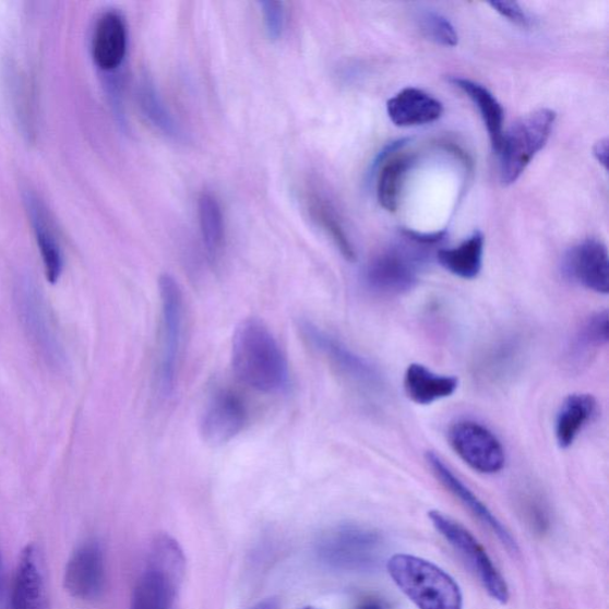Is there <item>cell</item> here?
<instances>
[{
    "instance_id": "29",
    "label": "cell",
    "mask_w": 609,
    "mask_h": 609,
    "mask_svg": "<svg viewBox=\"0 0 609 609\" xmlns=\"http://www.w3.org/2000/svg\"><path fill=\"white\" fill-rule=\"evenodd\" d=\"M420 28L433 43L445 47H455L458 35L452 22L433 11L422 13L419 20Z\"/></svg>"
},
{
    "instance_id": "34",
    "label": "cell",
    "mask_w": 609,
    "mask_h": 609,
    "mask_svg": "<svg viewBox=\"0 0 609 609\" xmlns=\"http://www.w3.org/2000/svg\"><path fill=\"white\" fill-rule=\"evenodd\" d=\"M250 609H280L279 602L274 599L263 600Z\"/></svg>"
},
{
    "instance_id": "17",
    "label": "cell",
    "mask_w": 609,
    "mask_h": 609,
    "mask_svg": "<svg viewBox=\"0 0 609 609\" xmlns=\"http://www.w3.org/2000/svg\"><path fill=\"white\" fill-rule=\"evenodd\" d=\"M10 609H49L43 554L36 545L26 546L21 553Z\"/></svg>"
},
{
    "instance_id": "12",
    "label": "cell",
    "mask_w": 609,
    "mask_h": 609,
    "mask_svg": "<svg viewBox=\"0 0 609 609\" xmlns=\"http://www.w3.org/2000/svg\"><path fill=\"white\" fill-rule=\"evenodd\" d=\"M248 422V409L241 396L229 390L218 391L207 403L202 415V439L212 446L229 443Z\"/></svg>"
},
{
    "instance_id": "3",
    "label": "cell",
    "mask_w": 609,
    "mask_h": 609,
    "mask_svg": "<svg viewBox=\"0 0 609 609\" xmlns=\"http://www.w3.org/2000/svg\"><path fill=\"white\" fill-rule=\"evenodd\" d=\"M387 571L394 584L419 609H463L457 582L432 562L399 553L387 562Z\"/></svg>"
},
{
    "instance_id": "16",
    "label": "cell",
    "mask_w": 609,
    "mask_h": 609,
    "mask_svg": "<svg viewBox=\"0 0 609 609\" xmlns=\"http://www.w3.org/2000/svg\"><path fill=\"white\" fill-rule=\"evenodd\" d=\"M568 279L595 294L609 292V258L607 247L598 240H586L568 251L563 261Z\"/></svg>"
},
{
    "instance_id": "23",
    "label": "cell",
    "mask_w": 609,
    "mask_h": 609,
    "mask_svg": "<svg viewBox=\"0 0 609 609\" xmlns=\"http://www.w3.org/2000/svg\"><path fill=\"white\" fill-rule=\"evenodd\" d=\"M452 82L456 87L471 99L476 108L479 109L491 139L492 147L498 153L500 150L502 136H504V118L505 112L501 104L485 86L469 81L465 77H453Z\"/></svg>"
},
{
    "instance_id": "15",
    "label": "cell",
    "mask_w": 609,
    "mask_h": 609,
    "mask_svg": "<svg viewBox=\"0 0 609 609\" xmlns=\"http://www.w3.org/2000/svg\"><path fill=\"white\" fill-rule=\"evenodd\" d=\"M428 465L435 475V478L467 507L475 518L491 532L511 553H518L520 547L512 537L509 529L502 524L491 510L474 494L471 489L463 483L456 474L446 466V463L437 454L430 452L427 454Z\"/></svg>"
},
{
    "instance_id": "2",
    "label": "cell",
    "mask_w": 609,
    "mask_h": 609,
    "mask_svg": "<svg viewBox=\"0 0 609 609\" xmlns=\"http://www.w3.org/2000/svg\"><path fill=\"white\" fill-rule=\"evenodd\" d=\"M184 573L187 559L179 542L168 535L157 536L130 609H177Z\"/></svg>"
},
{
    "instance_id": "1",
    "label": "cell",
    "mask_w": 609,
    "mask_h": 609,
    "mask_svg": "<svg viewBox=\"0 0 609 609\" xmlns=\"http://www.w3.org/2000/svg\"><path fill=\"white\" fill-rule=\"evenodd\" d=\"M231 363L236 378L258 392H282L288 385L286 356L270 327L258 318H248L236 327Z\"/></svg>"
},
{
    "instance_id": "33",
    "label": "cell",
    "mask_w": 609,
    "mask_h": 609,
    "mask_svg": "<svg viewBox=\"0 0 609 609\" xmlns=\"http://www.w3.org/2000/svg\"><path fill=\"white\" fill-rule=\"evenodd\" d=\"M594 156L597 157V160L607 168L608 162V140H601L595 145L594 147Z\"/></svg>"
},
{
    "instance_id": "26",
    "label": "cell",
    "mask_w": 609,
    "mask_h": 609,
    "mask_svg": "<svg viewBox=\"0 0 609 609\" xmlns=\"http://www.w3.org/2000/svg\"><path fill=\"white\" fill-rule=\"evenodd\" d=\"M139 103L142 112L147 117L152 126L170 139H182L181 129L176 122L175 117L168 111L163 99L158 97L155 87L147 81L143 82L139 87Z\"/></svg>"
},
{
    "instance_id": "36",
    "label": "cell",
    "mask_w": 609,
    "mask_h": 609,
    "mask_svg": "<svg viewBox=\"0 0 609 609\" xmlns=\"http://www.w3.org/2000/svg\"><path fill=\"white\" fill-rule=\"evenodd\" d=\"M0 580H2V561H0ZM2 582V581H0Z\"/></svg>"
},
{
    "instance_id": "14",
    "label": "cell",
    "mask_w": 609,
    "mask_h": 609,
    "mask_svg": "<svg viewBox=\"0 0 609 609\" xmlns=\"http://www.w3.org/2000/svg\"><path fill=\"white\" fill-rule=\"evenodd\" d=\"M105 581L104 553L99 542H84L65 566L64 588L77 600L96 601L104 593Z\"/></svg>"
},
{
    "instance_id": "11",
    "label": "cell",
    "mask_w": 609,
    "mask_h": 609,
    "mask_svg": "<svg viewBox=\"0 0 609 609\" xmlns=\"http://www.w3.org/2000/svg\"><path fill=\"white\" fill-rule=\"evenodd\" d=\"M454 452L475 471L497 474L506 465V453L491 430L474 420H459L449 430Z\"/></svg>"
},
{
    "instance_id": "5",
    "label": "cell",
    "mask_w": 609,
    "mask_h": 609,
    "mask_svg": "<svg viewBox=\"0 0 609 609\" xmlns=\"http://www.w3.org/2000/svg\"><path fill=\"white\" fill-rule=\"evenodd\" d=\"M554 122V111L540 109L524 116L504 132L498 153L500 179L505 187L518 180L535 156L546 147Z\"/></svg>"
},
{
    "instance_id": "9",
    "label": "cell",
    "mask_w": 609,
    "mask_h": 609,
    "mask_svg": "<svg viewBox=\"0 0 609 609\" xmlns=\"http://www.w3.org/2000/svg\"><path fill=\"white\" fill-rule=\"evenodd\" d=\"M426 260L422 249L392 247L370 260L365 272L367 286L379 295L401 296L414 289Z\"/></svg>"
},
{
    "instance_id": "31",
    "label": "cell",
    "mask_w": 609,
    "mask_h": 609,
    "mask_svg": "<svg viewBox=\"0 0 609 609\" xmlns=\"http://www.w3.org/2000/svg\"><path fill=\"white\" fill-rule=\"evenodd\" d=\"M260 5L263 13L264 25H266L270 37L273 39L280 38L286 25V10L284 3L268 0V2H262Z\"/></svg>"
},
{
    "instance_id": "28",
    "label": "cell",
    "mask_w": 609,
    "mask_h": 609,
    "mask_svg": "<svg viewBox=\"0 0 609 609\" xmlns=\"http://www.w3.org/2000/svg\"><path fill=\"white\" fill-rule=\"evenodd\" d=\"M309 203L312 217L321 223L322 227L333 238L342 255L349 261H354L355 250L333 207L324 202L321 196L314 194L311 195Z\"/></svg>"
},
{
    "instance_id": "18",
    "label": "cell",
    "mask_w": 609,
    "mask_h": 609,
    "mask_svg": "<svg viewBox=\"0 0 609 609\" xmlns=\"http://www.w3.org/2000/svg\"><path fill=\"white\" fill-rule=\"evenodd\" d=\"M128 47L127 25L116 11L103 13L92 36V58L103 73H114L121 68Z\"/></svg>"
},
{
    "instance_id": "32",
    "label": "cell",
    "mask_w": 609,
    "mask_h": 609,
    "mask_svg": "<svg viewBox=\"0 0 609 609\" xmlns=\"http://www.w3.org/2000/svg\"><path fill=\"white\" fill-rule=\"evenodd\" d=\"M489 4H491L502 17L507 19L515 25L527 28V26L532 24V19L528 17L524 9L516 2H492Z\"/></svg>"
},
{
    "instance_id": "24",
    "label": "cell",
    "mask_w": 609,
    "mask_h": 609,
    "mask_svg": "<svg viewBox=\"0 0 609 609\" xmlns=\"http://www.w3.org/2000/svg\"><path fill=\"white\" fill-rule=\"evenodd\" d=\"M198 215L207 256L212 263H216L225 243L224 217L216 196L204 192L198 202Z\"/></svg>"
},
{
    "instance_id": "20",
    "label": "cell",
    "mask_w": 609,
    "mask_h": 609,
    "mask_svg": "<svg viewBox=\"0 0 609 609\" xmlns=\"http://www.w3.org/2000/svg\"><path fill=\"white\" fill-rule=\"evenodd\" d=\"M459 380L453 375L433 373L420 363L409 365L404 377V389L408 399L417 405H431L446 399L458 390Z\"/></svg>"
},
{
    "instance_id": "8",
    "label": "cell",
    "mask_w": 609,
    "mask_h": 609,
    "mask_svg": "<svg viewBox=\"0 0 609 609\" xmlns=\"http://www.w3.org/2000/svg\"><path fill=\"white\" fill-rule=\"evenodd\" d=\"M298 329L302 339L344 379L366 392L382 390L383 382L378 369L346 344L309 321H300Z\"/></svg>"
},
{
    "instance_id": "7",
    "label": "cell",
    "mask_w": 609,
    "mask_h": 609,
    "mask_svg": "<svg viewBox=\"0 0 609 609\" xmlns=\"http://www.w3.org/2000/svg\"><path fill=\"white\" fill-rule=\"evenodd\" d=\"M429 518L440 535L465 561L493 600L505 605L510 600V588L480 541L465 526L440 511H431Z\"/></svg>"
},
{
    "instance_id": "10",
    "label": "cell",
    "mask_w": 609,
    "mask_h": 609,
    "mask_svg": "<svg viewBox=\"0 0 609 609\" xmlns=\"http://www.w3.org/2000/svg\"><path fill=\"white\" fill-rule=\"evenodd\" d=\"M15 294L21 321L34 347L51 368H62L64 350L43 294L31 279H22Z\"/></svg>"
},
{
    "instance_id": "21",
    "label": "cell",
    "mask_w": 609,
    "mask_h": 609,
    "mask_svg": "<svg viewBox=\"0 0 609 609\" xmlns=\"http://www.w3.org/2000/svg\"><path fill=\"white\" fill-rule=\"evenodd\" d=\"M598 404L590 394L569 395L556 417L554 434L560 447H571L577 435L597 414Z\"/></svg>"
},
{
    "instance_id": "27",
    "label": "cell",
    "mask_w": 609,
    "mask_h": 609,
    "mask_svg": "<svg viewBox=\"0 0 609 609\" xmlns=\"http://www.w3.org/2000/svg\"><path fill=\"white\" fill-rule=\"evenodd\" d=\"M609 339V317L607 311L592 314L578 329L574 339L573 353L584 359L607 346Z\"/></svg>"
},
{
    "instance_id": "37",
    "label": "cell",
    "mask_w": 609,
    "mask_h": 609,
    "mask_svg": "<svg viewBox=\"0 0 609 609\" xmlns=\"http://www.w3.org/2000/svg\"><path fill=\"white\" fill-rule=\"evenodd\" d=\"M303 609H317V608H313V607H307V608H303Z\"/></svg>"
},
{
    "instance_id": "22",
    "label": "cell",
    "mask_w": 609,
    "mask_h": 609,
    "mask_svg": "<svg viewBox=\"0 0 609 609\" xmlns=\"http://www.w3.org/2000/svg\"><path fill=\"white\" fill-rule=\"evenodd\" d=\"M483 250L485 236L481 231H475L458 247L441 249L437 253V260L449 273L461 277V279L473 280L481 273Z\"/></svg>"
},
{
    "instance_id": "6",
    "label": "cell",
    "mask_w": 609,
    "mask_h": 609,
    "mask_svg": "<svg viewBox=\"0 0 609 609\" xmlns=\"http://www.w3.org/2000/svg\"><path fill=\"white\" fill-rule=\"evenodd\" d=\"M162 302V357L158 383L165 396L174 394L178 381L183 343L184 308L182 289L170 274L158 280Z\"/></svg>"
},
{
    "instance_id": "13",
    "label": "cell",
    "mask_w": 609,
    "mask_h": 609,
    "mask_svg": "<svg viewBox=\"0 0 609 609\" xmlns=\"http://www.w3.org/2000/svg\"><path fill=\"white\" fill-rule=\"evenodd\" d=\"M23 202L41 253L47 280L57 284L63 273L64 259L55 218L41 195L32 189L24 190Z\"/></svg>"
},
{
    "instance_id": "19",
    "label": "cell",
    "mask_w": 609,
    "mask_h": 609,
    "mask_svg": "<svg viewBox=\"0 0 609 609\" xmlns=\"http://www.w3.org/2000/svg\"><path fill=\"white\" fill-rule=\"evenodd\" d=\"M443 104L419 88L407 87L387 103L391 121L401 128L426 126L439 121Z\"/></svg>"
},
{
    "instance_id": "25",
    "label": "cell",
    "mask_w": 609,
    "mask_h": 609,
    "mask_svg": "<svg viewBox=\"0 0 609 609\" xmlns=\"http://www.w3.org/2000/svg\"><path fill=\"white\" fill-rule=\"evenodd\" d=\"M415 164V157L403 155L383 164L378 182V198L381 206L390 212L398 208L405 178Z\"/></svg>"
},
{
    "instance_id": "35",
    "label": "cell",
    "mask_w": 609,
    "mask_h": 609,
    "mask_svg": "<svg viewBox=\"0 0 609 609\" xmlns=\"http://www.w3.org/2000/svg\"><path fill=\"white\" fill-rule=\"evenodd\" d=\"M356 609H386V608L378 600H367Z\"/></svg>"
},
{
    "instance_id": "30",
    "label": "cell",
    "mask_w": 609,
    "mask_h": 609,
    "mask_svg": "<svg viewBox=\"0 0 609 609\" xmlns=\"http://www.w3.org/2000/svg\"><path fill=\"white\" fill-rule=\"evenodd\" d=\"M523 512L529 526L538 535L546 534L550 527V513L542 500L537 494H526L523 499Z\"/></svg>"
},
{
    "instance_id": "4",
    "label": "cell",
    "mask_w": 609,
    "mask_h": 609,
    "mask_svg": "<svg viewBox=\"0 0 609 609\" xmlns=\"http://www.w3.org/2000/svg\"><path fill=\"white\" fill-rule=\"evenodd\" d=\"M382 550L383 540L375 529L354 524L330 527L315 541L318 559L341 572L372 571Z\"/></svg>"
}]
</instances>
